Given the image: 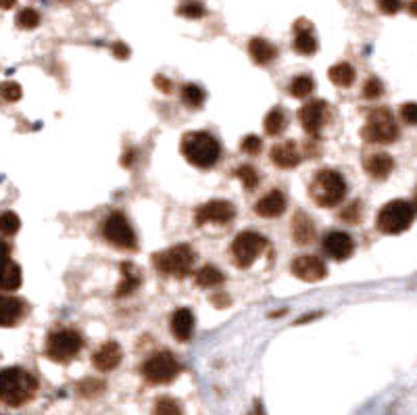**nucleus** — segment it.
Here are the masks:
<instances>
[{
  "label": "nucleus",
  "instance_id": "1",
  "mask_svg": "<svg viewBox=\"0 0 417 415\" xmlns=\"http://www.w3.org/2000/svg\"><path fill=\"white\" fill-rule=\"evenodd\" d=\"M38 392V380L23 368L0 370V401L9 407L29 403Z\"/></svg>",
  "mask_w": 417,
  "mask_h": 415
},
{
  "label": "nucleus",
  "instance_id": "2",
  "mask_svg": "<svg viewBox=\"0 0 417 415\" xmlns=\"http://www.w3.org/2000/svg\"><path fill=\"white\" fill-rule=\"evenodd\" d=\"M182 154L188 163L200 169H211L222 157V144L208 132H188L182 138Z\"/></svg>",
  "mask_w": 417,
  "mask_h": 415
},
{
  "label": "nucleus",
  "instance_id": "3",
  "mask_svg": "<svg viewBox=\"0 0 417 415\" xmlns=\"http://www.w3.org/2000/svg\"><path fill=\"white\" fill-rule=\"evenodd\" d=\"M309 194L315 200V204L328 206L330 209V206H336L338 202H342L346 194V182L338 171L324 169V171H318L315 178H313L309 186Z\"/></svg>",
  "mask_w": 417,
  "mask_h": 415
},
{
  "label": "nucleus",
  "instance_id": "4",
  "mask_svg": "<svg viewBox=\"0 0 417 415\" xmlns=\"http://www.w3.org/2000/svg\"><path fill=\"white\" fill-rule=\"evenodd\" d=\"M152 263L165 276L186 278L194 265V250L190 248V244H176L163 252L152 254Z\"/></svg>",
  "mask_w": 417,
  "mask_h": 415
},
{
  "label": "nucleus",
  "instance_id": "5",
  "mask_svg": "<svg viewBox=\"0 0 417 415\" xmlns=\"http://www.w3.org/2000/svg\"><path fill=\"white\" fill-rule=\"evenodd\" d=\"M413 220H415V206L407 200L396 198L382 206L376 226L382 234H401L407 228H411Z\"/></svg>",
  "mask_w": 417,
  "mask_h": 415
},
{
  "label": "nucleus",
  "instance_id": "6",
  "mask_svg": "<svg viewBox=\"0 0 417 415\" xmlns=\"http://www.w3.org/2000/svg\"><path fill=\"white\" fill-rule=\"evenodd\" d=\"M82 346H84V340H82L80 332L55 330V332H50L46 338V357L57 361V363H67L73 357H78Z\"/></svg>",
  "mask_w": 417,
  "mask_h": 415
},
{
  "label": "nucleus",
  "instance_id": "7",
  "mask_svg": "<svg viewBox=\"0 0 417 415\" xmlns=\"http://www.w3.org/2000/svg\"><path fill=\"white\" fill-rule=\"evenodd\" d=\"M180 363L178 359L167 353V351H161L152 357H148L142 366V376L150 382V384H169L178 378L180 374Z\"/></svg>",
  "mask_w": 417,
  "mask_h": 415
},
{
  "label": "nucleus",
  "instance_id": "8",
  "mask_svg": "<svg viewBox=\"0 0 417 415\" xmlns=\"http://www.w3.org/2000/svg\"><path fill=\"white\" fill-rule=\"evenodd\" d=\"M361 136L374 144H390L398 138V126L388 109H376L365 123Z\"/></svg>",
  "mask_w": 417,
  "mask_h": 415
},
{
  "label": "nucleus",
  "instance_id": "9",
  "mask_svg": "<svg viewBox=\"0 0 417 415\" xmlns=\"http://www.w3.org/2000/svg\"><path fill=\"white\" fill-rule=\"evenodd\" d=\"M267 246V240L261 236L259 232L246 230L240 232L234 242H232V254H234V263L242 270L250 268L254 263V259L263 252V248Z\"/></svg>",
  "mask_w": 417,
  "mask_h": 415
},
{
  "label": "nucleus",
  "instance_id": "10",
  "mask_svg": "<svg viewBox=\"0 0 417 415\" xmlns=\"http://www.w3.org/2000/svg\"><path fill=\"white\" fill-rule=\"evenodd\" d=\"M102 236L107 238L113 246L123 248V250H136L138 248V240H136V232L130 226L128 217L119 211L111 213L102 224Z\"/></svg>",
  "mask_w": 417,
  "mask_h": 415
},
{
  "label": "nucleus",
  "instance_id": "11",
  "mask_svg": "<svg viewBox=\"0 0 417 415\" xmlns=\"http://www.w3.org/2000/svg\"><path fill=\"white\" fill-rule=\"evenodd\" d=\"M21 268L11 259V244L0 238V290L15 292L21 288Z\"/></svg>",
  "mask_w": 417,
  "mask_h": 415
},
{
  "label": "nucleus",
  "instance_id": "12",
  "mask_svg": "<svg viewBox=\"0 0 417 415\" xmlns=\"http://www.w3.org/2000/svg\"><path fill=\"white\" fill-rule=\"evenodd\" d=\"M236 215V206L228 200H208L196 211V224H230Z\"/></svg>",
  "mask_w": 417,
  "mask_h": 415
},
{
  "label": "nucleus",
  "instance_id": "13",
  "mask_svg": "<svg viewBox=\"0 0 417 415\" xmlns=\"http://www.w3.org/2000/svg\"><path fill=\"white\" fill-rule=\"evenodd\" d=\"M292 274L302 280V282H320L328 276L326 263L322 261L320 257H313V254H302L296 257L292 261Z\"/></svg>",
  "mask_w": 417,
  "mask_h": 415
},
{
  "label": "nucleus",
  "instance_id": "14",
  "mask_svg": "<svg viewBox=\"0 0 417 415\" xmlns=\"http://www.w3.org/2000/svg\"><path fill=\"white\" fill-rule=\"evenodd\" d=\"M326 100H311L298 109V121L309 136H315L326 121Z\"/></svg>",
  "mask_w": 417,
  "mask_h": 415
},
{
  "label": "nucleus",
  "instance_id": "15",
  "mask_svg": "<svg viewBox=\"0 0 417 415\" xmlns=\"http://www.w3.org/2000/svg\"><path fill=\"white\" fill-rule=\"evenodd\" d=\"M27 313V305L19 296L0 294V328L17 326Z\"/></svg>",
  "mask_w": 417,
  "mask_h": 415
},
{
  "label": "nucleus",
  "instance_id": "16",
  "mask_svg": "<svg viewBox=\"0 0 417 415\" xmlns=\"http://www.w3.org/2000/svg\"><path fill=\"white\" fill-rule=\"evenodd\" d=\"M324 250L334 261H346L355 252V240L346 232H330L324 238Z\"/></svg>",
  "mask_w": 417,
  "mask_h": 415
},
{
  "label": "nucleus",
  "instance_id": "17",
  "mask_svg": "<svg viewBox=\"0 0 417 415\" xmlns=\"http://www.w3.org/2000/svg\"><path fill=\"white\" fill-rule=\"evenodd\" d=\"M121 346L117 342H104L94 355H92V366L98 372H113L121 363Z\"/></svg>",
  "mask_w": 417,
  "mask_h": 415
},
{
  "label": "nucleus",
  "instance_id": "18",
  "mask_svg": "<svg viewBox=\"0 0 417 415\" xmlns=\"http://www.w3.org/2000/svg\"><path fill=\"white\" fill-rule=\"evenodd\" d=\"M288 206V198L282 190H272L267 192L263 198H261L257 204H254V213L261 215V217H280Z\"/></svg>",
  "mask_w": 417,
  "mask_h": 415
},
{
  "label": "nucleus",
  "instance_id": "19",
  "mask_svg": "<svg viewBox=\"0 0 417 415\" xmlns=\"http://www.w3.org/2000/svg\"><path fill=\"white\" fill-rule=\"evenodd\" d=\"M294 50L298 55H305V57H311V55H315L318 53V40L315 36H313V29H311V23L300 19L296 21L294 25Z\"/></svg>",
  "mask_w": 417,
  "mask_h": 415
},
{
  "label": "nucleus",
  "instance_id": "20",
  "mask_svg": "<svg viewBox=\"0 0 417 415\" xmlns=\"http://www.w3.org/2000/svg\"><path fill=\"white\" fill-rule=\"evenodd\" d=\"M272 161L280 169H292L300 163V152L296 142H280L272 148Z\"/></svg>",
  "mask_w": 417,
  "mask_h": 415
},
{
  "label": "nucleus",
  "instance_id": "21",
  "mask_svg": "<svg viewBox=\"0 0 417 415\" xmlns=\"http://www.w3.org/2000/svg\"><path fill=\"white\" fill-rule=\"evenodd\" d=\"M171 334L180 342H186V340L192 338V334H194V316H192L190 309L182 307L171 316Z\"/></svg>",
  "mask_w": 417,
  "mask_h": 415
},
{
  "label": "nucleus",
  "instance_id": "22",
  "mask_svg": "<svg viewBox=\"0 0 417 415\" xmlns=\"http://www.w3.org/2000/svg\"><path fill=\"white\" fill-rule=\"evenodd\" d=\"M392 167H394V161L386 152H378L365 159V171H368L374 180H386L392 174Z\"/></svg>",
  "mask_w": 417,
  "mask_h": 415
},
{
  "label": "nucleus",
  "instance_id": "23",
  "mask_svg": "<svg viewBox=\"0 0 417 415\" xmlns=\"http://www.w3.org/2000/svg\"><path fill=\"white\" fill-rule=\"evenodd\" d=\"M248 53L252 57L254 63L259 65H267L278 57V50L272 42H267L265 38H252L248 42Z\"/></svg>",
  "mask_w": 417,
  "mask_h": 415
},
{
  "label": "nucleus",
  "instance_id": "24",
  "mask_svg": "<svg viewBox=\"0 0 417 415\" xmlns=\"http://www.w3.org/2000/svg\"><path fill=\"white\" fill-rule=\"evenodd\" d=\"M140 278H142V274L134 263H123L121 265V282L115 290V296H119V298L130 296L140 286Z\"/></svg>",
  "mask_w": 417,
  "mask_h": 415
},
{
  "label": "nucleus",
  "instance_id": "25",
  "mask_svg": "<svg viewBox=\"0 0 417 415\" xmlns=\"http://www.w3.org/2000/svg\"><path fill=\"white\" fill-rule=\"evenodd\" d=\"M292 236L298 244H309L315 238V226H313L311 217L305 213H296L292 220Z\"/></svg>",
  "mask_w": 417,
  "mask_h": 415
},
{
  "label": "nucleus",
  "instance_id": "26",
  "mask_svg": "<svg viewBox=\"0 0 417 415\" xmlns=\"http://www.w3.org/2000/svg\"><path fill=\"white\" fill-rule=\"evenodd\" d=\"M328 78L334 86L338 88H348L355 84V78H357V71L350 63H336L330 67L328 71Z\"/></svg>",
  "mask_w": 417,
  "mask_h": 415
},
{
  "label": "nucleus",
  "instance_id": "27",
  "mask_svg": "<svg viewBox=\"0 0 417 415\" xmlns=\"http://www.w3.org/2000/svg\"><path fill=\"white\" fill-rule=\"evenodd\" d=\"M224 282V274L215 265H204L196 272V284L200 288H213Z\"/></svg>",
  "mask_w": 417,
  "mask_h": 415
},
{
  "label": "nucleus",
  "instance_id": "28",
  "mask_svg": "<svg viewBox=\"0 0 417 415\" xmlns=\"http://www.w3.org/2000/svg\"><path fill=\"white\" fill-rule=\"evenodd\" d=\"M286 123H288L286 113H284L280 107H276V109H272V111L267 113V117H265V121H263V128H265V132H267L270 136H280V134L284 132Z\"/></svg>",
  "mask_w": 417,
  "mask_h": 415
},
{
  "label": "nucleus",
  "instance_id": "29",
  "mask_svg": "<svg viewBox=\"0 0 417 415\" xmlns=\"http://www.w3.org/2000/svg\"><path fill=\"white\" fill-rule=\"evenodd\" d=\"M182 100H184L186 107L198 109L204 102V92L196 84H186V86H182Z\"/></svg>",
  "mask_w": 417,
  "mask_h": 415
},
{
  "label": "nucleus",
  "instance_id": "30",
  "mask_svg": "<svg viewBox=\"0 0 417 415\" xmlns=\"http://www.w3.org/2000/svg\"><path fill=\"white\" fill-rule=\"evenodd\" d=\"M313 88H315V84H313L311 75H296L290 84V94L294 98H307L313 94Z\"/></svg>",
  "mask_w": 417,
  "mask_h": 415
},
{
  "label": "nucleus",
  "instance_id": "31",
  "mask_svg": "<svg viewBox=\"0 0 417 415\" xmlns=\"http://www.w3.org/2000/svg\"><path fill=\"white\" fill-rule=\"evenodd\" d=\"M21 228V220L13 211H3L0 213V234L5 236H15Z\"/></svg>",
  "mask_w": 417,
  "mask_h": 415
},
{
  "label": "nucleus",
  "instance_id": "32",
  "mask_svg": "<svg viewBox=\"0 0 417 415\" xmlns=\"http://www.w3.org/2000/svg\"><path fill=\"white\" fill-rule=\"evenodd\" d=\"M152 415H182V407L176 399L171 396H161L154 403Z\"/></svg>",
  "mask_w": 417,
  "mask_h": 415
},
{
  "label": "nucleus",
  "instance_id": "33",
  "mask_svg": "<svg viewBox=\"0 0 417 415\" xmlns=\"http://www.w3.org/2000/svg\"><path fill=\"white\" fill-rule=\"evenodd\" d=\"M17 25L19 27H23V29H34V27H38L40 25V13L36 11V9H32V7H27V9H21L19 13H17Z\"/></svg>",
  "mask_w": 417,
  "mask_h": 415
},
{
  "label": "nucleus",
  "instance_id": "34",
  "mask_svg": "<svg viewBox=\"0 0 417 415\" xmlns=\"http://www.w3.org/2000/svg\"><path fill=\"white\" fill-rule=\"evenodd\" d=\"M234 176L244 184L246 190H254V188L259 186V174H257L254 167H250V165H242V167H238V169L234 171Z\"/></svg>",
  "mask_w": 417,
  "mask_h": 415
},
{
  "label": "nucleus",
  "instance_id": "35",
  "mask_svg": "<svg viewBox=\"0 0 417 415\" xmlns=\"http://www.w3.org/2000/svg\"><path fill=\"white\" fill-rule=\"evenodd\" d=\"M23 96V90L17 82H5L0 84V98H5L7 102H17Z\"/></svg>",
  "mask_w": 417,
  "mask_h": 415
},
{
  "label": "nucleus",
  "instance_id": "36",
  "mask_svg": "<svg viewBox=\"0 0 417 415\" xmlns=\"http://www.w3.org/2000/svg\"><path fill=\"white\" fill-rule=\"evenodd\" d=\"M204 13H206L204 7L200 3H194V0H190V3H184V5L178 7V15L188 17V19H200V17H204Z\"/></svg>",
  "mask_w": 417,
  "mask_h": 415
},
{
  "label": "nucleus",
  "instance_id": "37",
  "mask_svg": "<svg viewBox=\"0 0 417 415\" xmlns=\"http://www.w3.org/2000/svg\"><path fill=\"white\" fill-rule=\"evenodd\" d=\"M382 94H384V84L378 78H370L368 82H365V86H363V96L365 98L374 100V98H380Z\"/></svg>",
  "mask_w": 417,
  "mask_h": 415
},
{
  "label": "nucleus",
  "instance_id": "38",
  "mask_svg": "<svg viewBox=\"0 0 417 415\" xmlns=\"http://www.w3.org/2000/svg\"><path fill=\"white\" fill-rule=\"evenodd\" d=\"M240 148H242L246 154H259V152H261V148H263V142H261V138H259V136L248 134V136H244V138H242Z\"/></svg>",
  "mask_w": 417,
  "mask_h": 415
},
{
  "label": "nucleus",
  "instance_id": "39",
  "mask_svg": "<svg viewBox=\"0 0 417 415\" xmlns=\"http://www.w3.org/2000/svg\"><path fill=\"white\" fill-rule=\"evenodd\" d=\"M102 390H104V382H100V380H86V382L80 384V392L84 396H96Z\"/></svg>",
  "mask_w": 417,
  "mask_h": 415
},
{
  "label": "nucleus",
  "instance_id": "40",
  "mask_svg": "<svg viewBox=\"0 0 417 415\" xmlns=\"http://www.w3.org/2000/svg\"><path fill=\"white\" fill-rule=\"evenodd\" d=\"M401 117L409 126H417V102H405L401 107Z\"/></svg>",
  "mask_w": 417,
  "mask_h": 415
},
{
  "label": "nucleus",
  "instance_id": "41",
  "mask_svg": "<svg viewBox=\"0 0 417 415\" xmlns=\"http://www.w3.org/2000/svg\"><path fill=\"white\" fill-rule=\"evenodd\" d=\"M340 217L348 224H357L361 220V202H350L346 209L340 213Z\"/></svg>",
  "mask_w": 417,
  "mask_h": 415
},
{
  "label": "nucleus",
  "instance_id": "42",
  "mask_svg": "<svg viewBox=\"0 0 417 415\" xmlns=\"http://www.w3.org/2000/svg\"><path fill=\"white\" fill-rule=\"evenodd\" d=\"M378 7L384 15H396L403 9L401 0H378Z\"/></svg>",
  "mask_w": 417,
  "mask_h": 415
},
{
  "label": "nucleus",
  "instance_id": "43",
  "mask_svg": "<svg viewBox=\"0 0 417 415\" xmlns=\"http://www.w3.org/2000/svg\"><path fill=\"white\" fill-rule=\"evenodd\" d=\"M154 86L159 88L163 94H169V92H171V88H174V84H171V82H169L165 75H156V78H154Z\"/></svg>",
  "mask_w": 417,
  "mask_h": 415
},
{
  "label": "nucleus",
  "instance_id": "44",
  "mask_svg": "<svg viewBox=\"0 0 417 415\" xmlns=\"http://www.w3.org/2000/svg\"><path fill=\"white\" fill-rule=\"evenodd\" d=\"M113 55H115L117 59H121V61H123V59H128V57H130V48H128L123 42H115V44H113Z\"/></svg>",
  "mask_w": 417,
  "mask_h": 415
},
{
  "label": "nucleus",
  "instance_id": "45",
  "mask_svg": "<svg viewBox=\"0 0 417 415\" xmlns=\"http://www.w3.org/2000/svg\"><path fill=\"white\" fill-rule=\"evenodd\" d=\"M134 157H136V152H134V150H128V152H126V157L121 159L123 167H130V165L134 163Z\"/></svg>",
  "mask_w": 417,
  "mask_h": 415
},
{
  "label": "nucleus",
  "instance_id": "46",
  "mask_svg": "<svg viewBox=\"0 0 417 415\" xmlns=\"http://www.w3.org/2000/svg\"><path fill=\"white\" fill-rule=\"evenodd\" d=\"M407 11H409V15L417 17V0H411V3L407 5Z\"/></svg>",
  "mask_w": 417,
  "mask_h": 415
},
{
  "label": "nucleus",
  "instance_id": "47",
  "mask_svg": "<svg viewBox=\"0 0 417 415\" xmlns=\"http://www.w3.org/2000/svg\"><path fill=\"white\" fill-rule=\"evenodd\" d=\"M15 5V0H0V7L3 9H11Z\"/></svg>",
  "mask_w": 417,
  "mask_h": 415
},
{
  "label": "nucleus",
  "instance_id": "48",
  "mask_svg": "<svg viewBox=\"0 0 417 415\" xmlns=\"http://www.w3.org/2000/svg\"><path fill=\"white\" fill-rule=\"evenodd\" d=\"M415 206H417V192H415Z\"/></svg>",
  "mask_w": 417,
  "mask_h": 415
}]
</instances>
